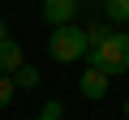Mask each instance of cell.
Returning <instances> with one entry per match:
<instances>
[{
  "label": "cell",
  "mask_w": 129,
  "mask_h": 120,
  "mask_svg": "<svg viewBox=\"0 0 129 120\" xmlns=\"http://www.w3.org/2000/svg\"><path fill=\"white\" fill-rule=\"evenodd\" d=\"M103 13L116 26H129V0H103Z\"/></svg>",
  "instance_id": "8992f818"
},
{
  "label": "cell",
  "mask_w": 129,
  "mask_h": 120,
  "mask_svg": "<svg viewBox=\"0 0 129 120\" xmlns=\"http://www.w3.org/2000/svg\"><path fill=\"white\" fill-rule=\"evenodd\" d=\"M99 5H103V0H99Z\"/></svg>",
  "instance_id": "7c38bea8"
},
{
  "label": "cell",
  "mask_w": 129,
  "mask_h": 120,
  "mask_svg": "<svg viewBox=\"0 0 129 120\" xmlns=\"http://www.w3.org/2000/svg\"><path fill=\"white\" fill-rule=\"evenodd\" d=\"M108 86H112V77H103L99 69H86V73H82V82H78L82 99H90V103H95V99H103V94H108Z\"/></svg>",
  "instance_id": "5b68a950"
},
{
  "label": "cell",
  "mask_w": 129,
  "mask_h": 120,
  "mask_svg": "<svg viewBox=\"0 0 129 120\" xmlns=\"http://www.w3.org/2000/svg\"><path fill=\"white\" fill-rule=\"evenodd\" d=\"M47 51H52L56 65H73V60H86L90 39H86V30H82L78 22H73V26H56L52 39H47Z\"/></svg>",
  "instance_id": "7a4b0ae2"
},
{
  "label": "cell",
  "mask_w": 129,
  "mask_h": 120,
  "mask_svg": "<svg viewBox=\"0 0 129 120\" xmlns=\"http://www.w3.org/2000/svg\"><path fill=\"white\" fill-rule=\"evenodd\" d=\"M13 86H17V90H35V86H39V69H35V65H22V69L13 73Z\"/></svg>",
  "instance_id": "52a82bcc"
},
{
  "label": "cell",
  "mask_w": 129,
  "mask_h": 120,
  "mask_svg": "<svg viewBox=\"0 0 129 120\" xmlns=\"http://www.w3.org/2000/svg\"><path fill=\"white\" fill-rule=\"evenodd\" d=\"M22 65H26L22 43H17V39H5V43H0V73H5V77H13Z\"/></svg>",
  "instance_id": "277c9868"
},
{
  "label": "cell",
  "mask_w": 129,
  "mask_h": 120,
  "mask_svg": "<svg viewBox=\"0 0 129 120\" xmlns=\"http://www.w3.org/2000/svg\"><path fill=\"white\" fill-rule=\"evenodd\" d=\"M120 111H125V120H129V99H125V103H120Z\"/></svg>",
  "instance_id": "30bf717a"
},
{
  "label": "cell",
  "mask_w": 129,
  "mask_h": 120,
  "mask_svg": "<svg viewBox=\"0 0 129 120\" xmlns=\"http://www.w3.org/2000/svg\"><path fill=\"white\" fill-rule=\"evenodd\" d=\"M86 69H99L103 77H120V73H129V34L108 26V34L95 39L90 51H86Z\"/></svg>",
  "instance_id": "6da1fadb"
},
{
  "label": "cell",
  "mask_w": 129,
  "mask_h": 120,
  "mask_svg": "<svg viewBox=\"0 0 129 120\" xmlns=\"http://www.w3.org/2000/svg\"><path fill=\"white\" fill-rule=\"evenodd\" d=\"M17 99V86H13V77H5V73H0V107H9Z\"/></svg>",
  "instance_id": "9c48e42d"
},
{
  "label": "cell",
  "mask_w": 129,
  "mask_h": 120,
  "mask_svg": "<svg viewBox=\"0 0 129 120\" xmlns=\"http://www.w3.org/2000/svg\"><path fill=\"white\" fill-rule=\"evenodd\" d=\"M60 116H64V103H60V99H47L43 111H35L30 120H60Z\"/></svg>",
  "instance_id": "ba28073f"
},
{
  "label": "cell",
  "mask_w": 129,
  "mask_h": 120,
  "mask_svg": "<svg viewBox=\"0 0 129 120\" xmlns=\"http://www.w3.org/2000/svg\"><path fill=\"white\" fill-rule=\"evenodd\" d=\"M5 39H9V34H5V22H0V43H5Z\"/></svg>",
  "instance_id": "8fae6325"
},
{
  "label": "cell",
  "mask_w": 129,
  "mask_h": 120,
  "mask_svg": "<svg viewBox=\"0 0 129 120\" xmlns=\"http://www.w3.org/2000/svg\"><path fill=\"white\" fill-rule=\"evenodd\" d=\"M73 17H78V0H43V22H52V30L73 26Z\"/></svg>",
  "instance_id": "3957f363"
}]
</instances>
